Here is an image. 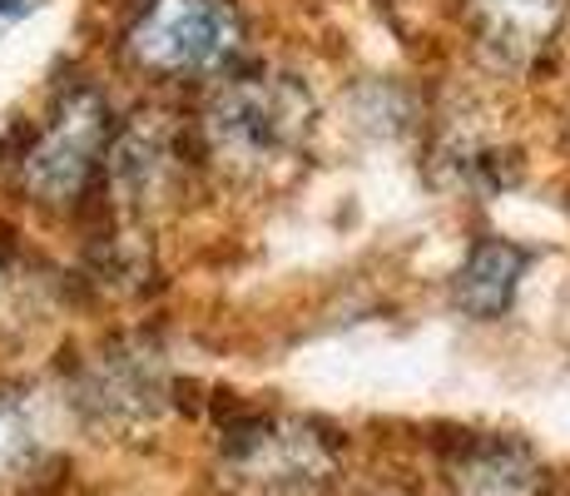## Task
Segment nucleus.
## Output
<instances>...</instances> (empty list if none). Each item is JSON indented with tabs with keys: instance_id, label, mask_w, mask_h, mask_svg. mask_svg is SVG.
I'll use <instances>...</instances> for the list:
<instances>
[{
	"instance_id": "1",
	"label": "nucleus",
	"mask_w": 570,
	"mask_h": 496,
	"mask_svg": "<svg viewBox=\"0 0 570 496\" xmlns=\"http://www.w3.org/2000/svg\"><path fill=\"white\" fill-rule=\"evenodd\" d=\"M313 129V99L293 75H234L204 105V159L238 184H268L298 164Z\"/></svg>"
},
{
	"instance_id": "2",
	"label": "nucleus",
	"mask_w": 570,
	"mask_h": 496,
	"mask_svg": "<svg viewBox=\"0 0 570 496\" xmlns=\"http://www.w3.org/2000/svg\"><path fill=\"white\" fill-rule=\"evenodd\" d=\"M333 477V442L298 417H254L224 437L228 496H327Z\"/></svg>"
},
{
	"instance_id": "3",
	"label": "nucleus",
	"mask_w": 570,
	"mask_h": 496,
	"mask_svg": "<svg viewBox=\"0 0 570 496\" xmlns=\"http://www.w3.org/2000/svg\"><path fill=\"white\" fill-rule=\"evenodd\" d=\"M238 16L224 0H149L139 20L129 26V60L145 75L159 80H194V75H214L234 60Z\"/></svg>"
},
{
	"instance_id": "4",
	"label": "nucleus",
	"mask_w": 570,
	"mask_h": 496,
	"mask_svg": "<svg viewBox=\"0 0 570 496\" xmlns=\"http://www.w3.org/2000/svg\"><path fill=\"white\" fill-rule=\"evenodd\" d=\"M109 149V109L100 90L75 85L70 95L55 105L50 125L40 129V139L20 159V189L36 204L70 208L75 198L90 189L95 169L105 164Z\"/></svg>"
},
{
	"instance_id": "5",
	"label": "nucleus",
	"mask_w": 570,
	"mask_h": 496,
	"mask_svg": "<svg viewBox=\"0 0 570 496\" xmlns=\"http://www.w3.org/2000/svg\"><path fill=\"white\" fill-rule=\"evenodd\" d=\"M115 198L135 214H155L174 204L189 184V139L174 115H135L105 149Z\"/></svg>"
},
{
	"instance_id": "6",
	"label": "nucleus",
	"mask_w": 570,
	"mask_h": 496,
	"mask_svg": "<svg viewBox=\"0 0 570 496\" xmlns=\"http://www.w3.org/2000/svg\"><path fill=\"white\" fill-rule=\"evenodd\" d=\"M566 0H471L476 46L497 70H525L561 30Z\"/></svg>"
},
{
	"instance_id": "7",
	"label": "nucleus",
	"mask_w": 570,
	"mask_h": 496,
	"mask_svg": "<svg viewBox=\"0 0 570 496\" xmlns=\"http://www.w3.org/2000/svg\"><path fill=\"white\" fill-rule=\"evenodd\" d=\"M525 263H531V253L517 249L511 239H476L466 253V263H462V273H456V283H452L456 308L471 318H481V323L501 318L521 289Z\"/></svg>"
},
{
	"instance_id": "8",
	"label": "nucleus",
	"mask_w": 570,
	"mask_h": 496,
	"mask_svg": "<svg viewBox=\"0 0 570 496\" xmlns=\"http://www.w3.org/2000/svg\"><path fill=\"white\" fill-rule=\"evenodd\" d=\"M85 402H95L100 417L115 422H139L164 402V372L155 352H109L85 388Z\"/></svg>"
},
{
	"instance_id": "9",
	"label": "nucleus",
	"mask_w": 570,
	"mask_h": 496,
	"mask_svg": "<svg viewBox=\"0 0 570 496\" xmlns=\"http://www.w3.org/2000/svg\"><path fill=\"white\" fill-rule=\"evenodd\" d=\"M541 492V471H535L531 451L517 442H471L456 461V496H535Z\"/></svg>"
},
{
	"instance_id": "10",
	"label": "nucleus",
	"mask_w": 570,
	"mask_h": 496,
	"mask_svg": "<svg viewBox=\"0 0 570 496\" xmlns=\"http://www.w3.org/2000/svg\"><path fill=\"white\" fill-rule=\"evenodd\" d=\"M50 442L40 407L26 392H0V496H16L46 467Z\"/></svg>"
},
{
	"instance_id": "11",
	"label": "nucleus",
	"mask_w": 570,
	"mask_h": 496,
	"mask_svg": "<svg viewBox=\"0 0 570 496\" xmlns=\"http://www.w3.org/2000/svg\"><path fill=\"white\" fill-rule=\"evenodd\" d=\"M30 6H36V0H0V20H6V16H26Z\"/></svg>"
}]
</instances>
